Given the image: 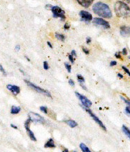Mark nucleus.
I'll use <instances>...</instances> for the list:
<instances>
[{
    "mask_svg": "<svg viewBox=\"0 0 130 152\" xmlns=\"http://www.w3.org/2000/svg\"><path fill=\"white\" fill-rule=\"evenodd\" d=\"M93 11L96 15L106 19H110L112 17L111 10L107 4L103 2H97L93 6Z\"/></svg>",
    "mask_w": 130,
    "mask_h": 152,
    "instance_id": "obj_1",
    "label": "nucleus"
},
{
    "mask_svg": "<svg viewBox=\"0 0 130 152\" xmlns=\"http://www.w3.org/2000/svg\"><path fill=\"white\" fill-rule=\"evenodd\" d=\"M115 12L118 17L126 18L130 15V8L126 3L118 1L115 4Z\"/></svg>",
    "mask_w": 130,
    "mask_h": 152,
    "instance_id": "obj_2",
    "label": "nucleus"
},
{
    "mask_svg": "<svg viewBox=\"0 0 130 152\" xmlns=\"http://www.w3.org/2000/svg\"><path fill=\"white\" fill-rule=\"evenodd\" d=\"M51 12H52L53 17H54V18H60L62 21L65 19V12L60 7H59L57 6H54L51 7Z\"/></svg>",
    "mask_w": 130,
    "mask_h": 152,
    "instance_id": "obj_3",
    "label": "nucleus"
},
{
    "mask_svg": "<svg viewBox=\"0 0 130 152\" xmlns=\"http://www.w3.org/2000/svg\"><path fill=\"white\" fill-rule=\"evenodd\" d=\"M24 82L26 83V84H27L29 87H31L32 89H33L35 91H37V92H39L40 94H42L46 95V96H47L49 97H51V95L49 91H47V90H44L43 89H42V88L39 87V86H36L35 84H34L33 83H32L31 82H29V81H28V80H24Z\"/></svg>",
    "mask_w": 130,
    "mask_h": 152,
    "instance_id": "obj_4",
    "label": "nucleus"
},
{
    "mask_svg": "<svg viewBox=\"0 0 130 152\" xmlns=\"http://www.w3.org/2000/svg\"><path fill=\"white\" fill-rule=\"evenodd\" d=\"M83 108H84V110H85V111H87V113H88V114H90V116H91V117H92V119H93L94 120V121H95V122H96V123H97V124H98V125H99V126H100V127H101V129H103V130H104V131H105V132H106V126H104V124H103V123H102V121H101V120H100V119H99V118H98V117H97V116H96V115H95V114H94V113H93V112H92V111L90 110V109H87V107H83Z\"/></svg>",
    "mask_w": 130,
    "mask_h": 152,
    "instance_id": "obj_5",
    "label": "nucleus"
},
{
    "mask_svg": "<svg viewBox=\"0 0 130 152\" xmlns=\"http://www.w3.org/2000/svg\"><path fill=\"white\" fill-rule=\"evenodd\" d=\"M29 118L32 120V121H33V122L41 123V124L46 123L45 119H44L42 116H41L40 115H39V114H36V113L29 112Z\"/></svg>",
    "mask_w": 130,
    "mask_h": 152,
    "instance_id": "obj_6",
    "label": "nucleus"
},
{
    "mask_svg": "<svg viewBox=\"0 0 130 152\" xmlns=\"http://www.w3.org/2000/svg\"><path fill=\"white\" fill-rule=\"evenodd\" d=\"M93 24L95 26H102L104 29H109L110 28V25L109 23L106 21H105L104 19H101V18H94L93 20Z\"/></svg>",
    "mask_w": 130,
    "mask_h": 152,
    "instance_id": "obj_7",
    "label": "nucleus"
},
{
    "mask_svg": "<svg viewBox=\"0 0 130 152\" xmlns=\"http://www.w3.org/2000/svg\"><path fill=\"white\" fill-rule=\"evenodd\" d=\"M75 94H76V96H77V98L80 100V102H82V105L84 106L85 107L89 108L92 106V102H91L90 99H88L86 96H84V95L80 94L78 92H75Z\"/></svg>",
    "mask_w": 130,
    "mask_h": 152,
    "instance_id": "obj_8",
    "label": "nucleus"
},
{
    "mask_svg": "<svg viewBox=\"0 0 130 152\" xmlns=\"http://www.w3.org/2000/svg\"><path fill=\"white\" fill-rule=\"evenodd\" d=\"M31 122H32V120L29 118V119L25 121V123H24V127H25L26 132H27L28 135H29V137L30 139H31V140H32L34 141H37V139L36 137H35V134H34L33 132L30 130V124H31Z\"/></svg>",
    "mask_w": 130,
    "mask_h": 152,
    "instance_id": "obj_9",
    "label": "nucleus"
},
{
    "mask_svg": "<svg viewBox=\"0 0 130 152\" xmlns=\"http://www.w3.org/2000/svg\"><path fill=\"white\" fill-rule=\"evenodd\" d=\"M79 16L80 17H81L82 21H84V22H89L92 20V15L88 12L81 11L79 12Z\"/></svg>",
    "mask_w": 130,
    "mask_h": 152,
    "instance_id": "obj_10",
    "label": "nucleus"
},
{
    "mask_svg": "<svg viewBox=\"0 0 130 152\" xmlns=\"http://www.w3.org/2000/svg\"><path fill=\"white\" fill-rule=\"evenodd\" d=\"M7 89L10 90V91H11L14 95H15V96H17V95L20 92V88L17 86L8 84V85L7 86Z\"/></svg>",
    "mask_w": 130,
    "mask_h": 152,
    "instance_id": "obj_11",
    "label": "nucleus"
},
{
    "mask_svg": "<svg viewBox=\"0 0 130 152\" xmlns=\"http://www.w3.org/2000/svg\"><path fill=\"white\" fill-rule=\"evenodd\" d=\"M120 34L123 37H127L130 35V27L126 26H122L120 27Z\"/></svg>",
    "mask_w": 130,
    "mask_h": 152,
    "instance_id": "obj_12",
    "label": "nucleus"
},
{
    "mask_svg": "<svg viewBox=\"0 0 130 152\" xmlns=\"http://www.w3.org/2000/svg\"><path fill=\"white\" fill-rule=\"evenodd\" d=\"M76 1H77V2L81 6H82L85 8H87L93 3L94 0H76Z\"/></svg>",
    "mask_w": 130,
    "mask_h": 152,
    "instance_id": "obj_13",
    "label": "nucleus"
},
{
    "mask_svg": "<svg viewBox=\"0 0 130 152\" xmlns=\"http://www.w3.org/2000/svg\"><path fill=\"white\" fill-rule=\"evenodd\" d=\"M120 98L126 104L125 112L127 115L130 116V99H126L124 98V97H123L122 96H120Z\"/></svg>",
    "mask_w": 130,
    "mask_h": 152,
    "instance_id": "obj_14",
    "label": "nucleus"
},
{
    "mask_svg": "<svg viewBox=\"0 0 130 152\" xmlns=\"http://www.w3.org/2000/svg\"><path fill=\"white\" fill-rule=\"evenodd\" d=\"M56 146H55L54 140L52 139H49V140L47 141L45 144H44V148H55Z\"/></svg>",
    "mask_w": 130,
    "mask_h": 152,
    "instance_id": "obj_15",
    "label": "nucleus"
},
{
    "mask_svg": "<svg viewBox=\"0 0 130 152\" xmlns=\"http://www.w3.org/2000/svg\"><path fill=\"white\" fill-rule=\"evenodd\" d=\"M65 123L67 124H68V126H70L71 128H74V127L77 126V123H76V121H74V120H67V121H65Z\"/></svg>",
    "mask_w": 130,
    "mask_h": 152,
    "instance_id": "obj_16",
    "label": "nucleus"
},
{
    "mask_svg": "<svg viewBox=\"0 0 130 152\" xmlns=\"http://www.w3.org/2000/svg\"><path fill=\"white\" fill-rule=\"evenodd\" d=\"M21 111V108L19 107H16V106H13L12 107L11 109V114H17L19 113V111Z\"/></svg>",
    "mask_w": 130,
    "mask_h": 152,
    "instance_id": "obj_17",
    "label": "nucleus"
},
{
    "mask_svg": "<svg viewBox=\"0 0 130 152\" xmlns=\"http://www.w3.org/2000/svg\"><path fill=\"white\" fill-rule=\"evenodd\" d=\"M122 132H124L126 137L130 139V130L125 126V125H123L122 126Z\"/></svg>",
    "mask_w": 130,
    "mask_h": 152,
    "instance_id": "obj_18",
    "label": "nucleus"
},
{
    "mask_svg": "<svg viewBox=\"0 0 130 152\" xmlns=\"http://www.w3.org/2000/svg\"><path fill=\"white\" fill-rule=\"evenodd\" d=\"M79 147L82 149V151L84 152H90V148L87 147V146L84 144H82H82H80Z\"/></svg>",
    "mask_w": 130,
    "mask_h": 152,
    "instance_id": "obj_19",
    "label": "nucleus"
},
{
    "mask_svg": "<svg viewBox=\"0 0 130 152\" xmlns=\"http://www.w3.org/2000/svg\"><path fill=\"white\" fill-rule=\"evenodd\" d=\"M55 37H56V38L58 40H60V41L62 42H64L65 39V37L64 36L63 34H59V33H56V34H55Z\"/></svg>",
    "mask_w": 130,
    "mask_h": 152,
    "instance_id": "obj_20",
    "label": "nucleus"
},
{
    "mask_svg": "<svg viewBox=\"0 0 130 152\" xmlns=\"http://www.w3.org/2000/svg\"><path fill=\"white\" fill-rule=\"evenodd\" d=\"M77 79H78V81H79V83H84V82H85L84 77L82 75H80V74H78L77 75Z\"/></svg>",
    "mask_w": 130,
    "mask_h": 152,
    "instance_id": "obj_21",
    "label": "nucleus"
},
{
    "mask_svg": "<svg viewBox=\"0 0 130 152\" xmlns=\"http://www.w3.org/2000/svg\"><path fill=\"white\" fill-rule=\"evenodd\" d=\"M40 110L42 111V112L44 113V114H47V107H40Z\"/></svg>",
    "mask_w": 130,
    "mask_h": 152,
    "instance_id": "obj_22",
    "label": "nucleus"
},
{
    "mask_svg": "<svg viewBox=\"0 0 130 152\" xmlns=\"http://www.w3.org/2000/svg\"><path fill=\"white\" fill-rule=\"evenodd\" d=\"M65 65L66 69H67V71H68L69 73H71V70H72V69H71V66H70V65H69L68 63H65Z\"/></svg>",
    "mask_w": 130,
    "mask_h": 152,
    "instance_id": "obj_23",
    "label": "nucleus"
},
{
    "mask_svg": "<svg viewBox=\"0 0 130 152\" xmlns=\"http://www.w3.org/2000/svg\"><path fill=\"white\" fill-rule=\"evenodd\" d=\"M122 69H123V70H124V72H126V74H128V75H129V77H130V72H129V69H127V68H126V67H125V66H122Z\"/></svg>",
    "mask_w": 130,
    "mask_h": 152,
    "instance_id": "obj_24",
    "label": "nucleus"
},
{
    "mask_svg": "<svg viewBox=\"0 0 130 152\" xmlns=\"http://www.w3.org/2000/svg\"><path fill=\"white\" fill-rule=\"evenodd\" d=\"M44 69L45 70H47L49 69V64H48L47 61H44Z\"/></svg>",
    "mask_w": 130,
    "mask_h": 152,
    "instance_id": "obj_25",
    "label": "nucleus"
},
{
    "mask_svg": "<svg viewBox=\"0 0 130 152\" xmlns=\"http://www.w3.org/2000/svg\"><path fill=\"white\" fill-rule=\"evenodd\" d=\"M0 72H1V73H2L3 74H4V76H7V73H6V72H5L4 69L3 68V66H1V64H0Z\"/></svg>",
    "mask_w": 130,
    "mask_h": 152,
    "instance_id": "obj_26",
    "label": "nucleus"
},
{
    "mask_svg": "<svg viewBox=\"0 0 130 152\" xmlns=\"http://www.w3.org/2000/svg\"><path fill=\"white\" fill-rule=\"evenodd\" d=\"M73 56H73L72 54H71L70 55H69V61H71V62H72V64H74V59L73 58Z\"/></svg>",
    "mask_w": 130,
    "mask_h": 152,
    "instance_id": "obj_27",
    "label": "nucleus"
},
{
    "mask_svg": "<svg viewBox=\"0 0 130 152\" xmlns=\"http://www.w3.org/2000/svg\"><path fill=\"white\" fill-rule=\"evenodd\" d=\"M115 57L117 58V59H122V57H121V52H118L116 53V54H115Z\"/></svg>",
    "mask_w": 130,
    "mask_h": 152,
    "instance_id": "obj_28",
    "label": "nucleus"
},
{
    "mask_svg": "<svg viewBox=\"0 0 130 152\" xmlns=\"http://www.w3.org/2000/svg\"><path fill=\"white\" fill-rule=\"evenodd\" d=\"M82 50H83V52H84L86 54H90V51H89V49H87V48H85V47H83Z\"/></svg>",
    "mask_w": 130,
    "mask_h": 152,
    "instance_id": "obj_29",
    "label": "nucleus"
},
{
    "mask_svg": "<svg viewBox=\"0 0 130 152\" xmlns=\"http://www.w3.org/2000/svg\"><path fill=\"white\" fill-rule=\"evenodd\" d=\"M122 54H123V55H124V56L127 55V52H126V48H124L122 49Z\"/></svg>",
    "mask_w": 130,
    "mask_h": 152,
    "instance_id": "obj_30",
    "label": "nucleus"
},
{
    "mask_svg": "<svg viewBox=\"0 0 130 152\" xmlns=\"http://www.w3.org/2000/svg\"><path fill=\"white\" fill-rule=\"evenodd\" d=\"M69 84H70L71 86H74V81L72 80V79H69Z\"/></svg>",
    "mask_w": 130,
    "mask_h": 152,
    "instance_id": "obj_31",
    "label": "nucleus"
},
{
    "mask_svg": "<svg viewBox=\"0 0 130 152\" xmlns=\"http://www.w3.org/2000/svg\"><path fill=\"white\" fill-rule=\"evenodd\" d=\"M83 84H84V83H79V85H80V86H81V87H82V89H84L85 91H87V87L84 85Z\"/></svg>",
    "mask_w": 130,
    "mask_h": 152,
    "instance_id": "obj_32",
    "label": "nucleus"
},
{
    "mask_svg": "<svg viewBox=\"0 0 130 152\" xmlns=\"http://www.w3.org/2000/svg\"><path fill=\"white\" fill-rule=\"evenodd\" d=\"M117 61H111V63H110V66H115V65H117Z\"/></svg>",
    "mask_w": 130,
    "mask_h": 152,
    "instance_id": "obj_33",
    "label": "nucleus"
},
{
    "mask_svg": "<svg viewBox=\"0 0 130 152\" xmlns=\"http://www.w3.org/2000/svg\"><path fill=\"white\" fill-rule=\"evenodd\" d=\"M91 41H92V40H91V38L90 37H87V44H88V45H90V44L91 43Z\"/></svg>",
    "mask_w": 130,
    "mask_h": 152,
    "instance_id": "obj_34",
    "label": "nucleus"
},
{
    "mask_svg": "<svg viewBox=\"0 0 130 152\" xmlns=\"http://www.w3.org/2000/svg\"><path fill=\"white\" fill-rule=\"evenodd\" d=\"M69 27H70V26H69V25L68 24H65V26H64V28H65V29H69Z\"/></svg>",
    "mask_w": 130,
    "mask_h": 152,
    "instance_id": "obj_35",
    "label": "nucleus"
},
{
    "mask_svg": "<svg viewBox=\"0 0 130 152\" xmlns=\"http://www.w3.org/2000/svg\"><path fill=\"white\" fill-rule=\"evenodd\" d=\"M19 49H20V46H19V45L16 46V47H15V50L17 51V52H18Z\"/></svg>",
    "mask_w": 130,
    "mask_h": 152,
    "instance_id": "obj_36",
    "label": "nucleus"
},
{
    "mask_svg": "<svg viewBox=\"0 0 130 152\" xmlns=\"http://www.w3.org/2000/svg\"><path fill=\"white\" fill-rule=\"evenodd\" d=\"M72 54L73 56H76V54L75 51H74V50H72Z\"/></svg>",
    "mask_w": 130,
    "mask_h": 152,
    "instance_id": "obj_37",
    "label": "nucleus"
},
{
    "mask_svg": "<svg viewBox=\"0 0 130 152\" xmlns=\"http://www.w3.org/2000/svg\"><path fill=\"white\" fill-rule=\"evenodd\" d=\"M11 127H12V128H14V129H17V126H15V125H14V124H11Z\"/></svg>",
    "mask_w": 130,
    "mask_h": 152,
    "instance_id": "obj_38",
    "label": "nucleus"
},
{
    "mask_svg": "<svg viewBox=\"0 0 130 152\" xmlns=\"http://www.w3.org/2000/svg\"><path fill=\"white\" fill-rule=\"evenodd\" d=\"M51 7H52V6H51L50 4H49V5H47V6H46V8L47 9H51Z\"/></svg>",
    "mask_w": 130,
    "mask_h": 152,
    "instance_id": "obj_39",
    "label": "nucleus"
},
{
    "mask_svg": "<svg viewBox=\"0 0 130 152\" xmlns=\"http://www.w3.org/2000/svg\"><path fill=\"white\" fill-rule=\"evenodd\" d=\"M47 45H49V47H50V48H52V45H51V44L50 43V42H47Z\"/></svg>",
    "mask_w": 130,
    "mask_h": 152,
    "instance_id": "obj_40",
    "label": "nucleus"
},
{
    "mask_svg": "<svg viewBox=\"0 0 130 152\" xmlns=\"http://www.w3.org/2000/svg\"><path fill=\"white\" fill-rule=\"evenodd\" d=\"M117 76H118V77L120 79H123V75H122V74H117Z\"/></svg>",
    "mask_w": 130,
    "mask_h": 152,
    "instance_id": "obj_41",
    "label": "nucleus"
},
{
    "mask_svg": "<svg viewBox=\"0 0 130 152\" xmlns=\"http://www.w3.org/2000/svg\"><path fill=\"white\" fill-rule=\"evenodd\" d=\"M19 71H20V72H22V73L23 74H24V75H25V74H24V72H23V71H22V69H19Z\"/></svg>",
    "mask_w": 130,
    "mask_h": 152,
    "instance_id": "obj_42",
    "label": "nucleus"
},
{
    "mask_svg": "<svg viewBox=\"0 0 130 152\" xmlns=\"http://www.w3.org/2000/svg\"><path fill=\"white\" fill-rule=\"evenodd\" d=\"M124 1H126V2H128V3H130V0H124Z\"/></svg>",
    "mask_w": 130,
    "mask_h": 152,
    "instance_id": "obj_43",
    "label": "nucleus"
},
{
    "mask_svg": "<svg viewBox=\"0 0 130 152\" xmlns=\"http://www.w3.org/2000/svg\"><path fill=\"white\" fill-rule=\"evenodd\" d=\"M25 57H26V59L28 60V61H30V60H29V58H28V57H27V56H25Z\"/></svg>",
    "mask_w": 130,
    "mask_h": 152,
    "instance_id": "obj_44",
    "label": "nucleus"
},
{
    "mask_svg": "<svg viewBox=\"0 0 130 152\" xmlns=\"http://www.w3.org/2000/svg\"><path fill=\"white\" fill-rule=\"evenodd\" d=\"M63 151H69V150L68 149H65Z\"/></svg>",
    "mask_w": 130,
    "mask_h": 152,
    "instance_id": "obj_45",
    "label": "nucleus"
},
{
    "mask_svg": "<svg viewBox=\"0 0 130 152\" xmlns=\"http://www.w3.org/2000/svg\"><path fill=\"white\" fill-rule=\"evenodd\" d=\"M129 59H130V56H129Z\"/></svg>",
    "mask_w": 130,
    "mask_h": 152,
    "instance_id": "obj_46",
    "label": "nucleus"
}]
</instances>
